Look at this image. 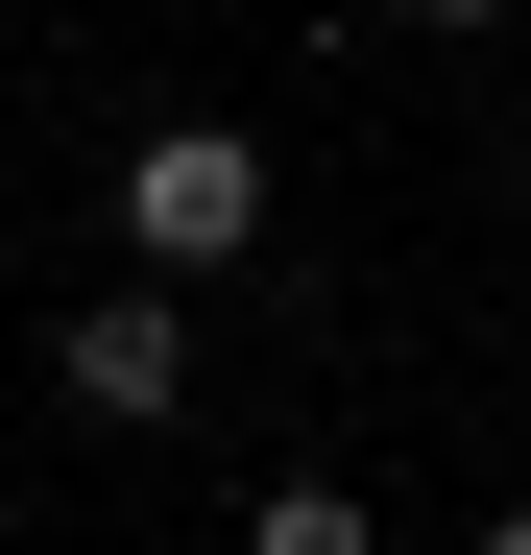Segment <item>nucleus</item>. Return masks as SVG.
<instances>
[{
    "instance_id": "f257e3e1",
    "label": "nucleus",
    "mask_w": 531,
    "mask_h": 555,
    "mask_svg": "<svg viewBox=\"0 0 531 555\" xmlns=\"http://www.w3.org/2000/svg\"><path fill=\"white\" fill-rule=\"evenodd\" d=\"M242 242H266V145H242V121H145V145H121V266L194 291V266H242Z\"/></svg>"
},
{
    "instance_id": "f03ea898",
    "label": "nucleus",
    "mask_w": 531,
    "mask_h": 555,
    "mask_svg": "<svg viewBox=\"0 0 531 555\" xmlns=\"http://www.w3.org/2000/svg\"><path fill=\"white\" fill-rule=\"evenodd\" d=\"M49 387L98 411V435H169V411H194V314H169V291H98V314L49 338Z\"/></svg>"
},
{
    "instance_id": "7ed1b4c3",
    "label": "nucleus",
    "mask_w": 531,
    "mask_h": 555,
    "mask_svg": "<svg viewBox=\"0 0 531 555\" xmlns=\"http://www.w3.org/2000/svg\"><path fill=\"white\" fill-rule=\"evenodd\" d=\"M242 555H387V507H363V483H266V507H242Z\"/></svg>"
},
{
    "instance_id": "20e7f679",
    "label": "nucleus",
    "mask_w": 531,
    "mask_h": 555,
    "mask_svg": "<svg viewBox=\"0 0 531 555\" xmlns=\"http://www.w3.org/2000/svg\"><path fill=\"white\" fill-rule=\"evenodd\" d=\"M459 555H531V507H483V531H459Z\"/></svg>"
},
{
    "instance_id": "39448f33",
    "label": "nucleus",
    "mask_w": 531,
    "mask_h": 555,
    "mask_svg": "<svg viewBox=\"0 0 531 555\" xmlns=\"http://www.w3.org/2000/svg\"><path fill=\"white\" fill-rule=\"evenodd\" d=\"M411 25H507V0H411Z\"/></svg>"
},
{
    "instance_id": "423d86ee",
    "label": "nucleus",
    "mask_w": 531,
    "mask_h": 555,
    "mask_svg": "<svg viewBox=\"0 0 531 555\" xmlns=\"http://www.w3.org/2000/svg\"><path fill=\"white\" fill-rule=\"evenodd\" d=\"M507 194H531V145H507Z\"/></svg>"
}]
</instances>
